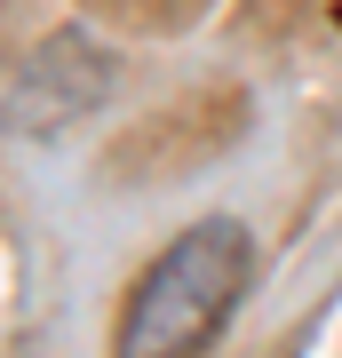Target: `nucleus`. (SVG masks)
<instances>
[{
  "label": "nucleus",
  "instance_id": "obj_1",
  "mask_svg": "<svg viewBox=\"0 0 342 358\" xmlns=\"http://www.w3.org/2000/svg\"><path fill=\"white\" fill-rule=\"evenodd\" d=\"M247 263H255L247 223L215 215V223L183 231V239L159 247L152 271L136 279V294H127L112 343H120L127 358H183V350H207V343L223 334L231 303H239V287H247Z\"/></svg>",
  "mask_w": 342,
  "mask_h": 358
}]
</instances>
